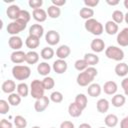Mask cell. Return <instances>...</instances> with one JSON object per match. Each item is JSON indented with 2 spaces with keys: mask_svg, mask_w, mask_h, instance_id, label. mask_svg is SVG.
Segmentation results:
<instances>
[{
  "mask_svg": "<svg viewBox=\"0 0 128 128\" xmlns=\"http://www.w3.org/2000/svg\"><path fill=\"white\" fill-rule=\"evenodd\" d=\"M1 89H2V91H3L4 93H6V94H12V93H14V91L17 89V86H16V83H15L14 80L8 79V80H5V81L2 83Z\"/></svg>",
  "mask_w": 128,
  "mask_h": 128,
  "instance_id": "16",
  "label": "cell"
},
{
  "mask_svg": "<svg viewBox=\"0 0 128 128\" xmlns=\"http://www.w3.org/2000/svg\"><path fill=\"white\" fill-rule=\"evenodd\" d=\"M50 128H55V127H50Z\"/></svg>",
  "mask_w": 128,
  "mask_h": 128,
  "instance_id": "57",
  "label": "cell"
},
{
  "mask_svg": "<svg viewBox=\"0 0 128 128\" xmlns=\"http://www.w3.org/2000/svg\"><path fill=\"white\" fill-rule=\"evenodd\" d=\"M50 101L54 103H61L63 101V94L60 91H53L50 94Z\"/></svg>",
  "mask_w": 128,
  "mask_h": 128,
  "instance_id": "41",
  "label": "cell"
},
{
  "mask_svg": "<svg viewBox=\"0 0 128 128\" xmlns=\"http://www.w3.org/2000/svg\"><path fill=\"white\" fill-rule=\"evenodd\" d=\"M45 41L50 46L57 45L59 43V41H60V34L56 30H49L45 34Z\"/></svg>",
  "mask_w": 128,
  "mask_h": 128,
  "instance_id": "7",
  "label": "cell"
},
{
  "mask_svg": "<svg viewBox=\"0 0 128 128\" xmlns=\"http://www.w3.org/2000/svg\"><path fill=\"white\" fill-rule=\"evenodd\" d=\"M114 71H115V73H116L117 76H119V77H125L128 74V64H126L124 62H120V63H118L115 66Z\"/></svg>",
  "mask_w": 128,
  "mask_h": 128,
  "instance_id": "22",
  "label": "cell"
},
{
  "mask_svg": "<svg viewBox=\"0 0 128 128\" xmlns=\"http://www.w3.org/2000/svg\"><path fill=\"white\" fill-rule=\"evenodd\" d=\"M21 96L18 94V93H12V94H9L8 95V102L10 105L12 106H18L20 103H21Z\"/></svg>",
  "mask_w": 128,
  "mask_h": 128,
  "instance_id": "36",
  "label": "cell"
},
{
  "mask_svg": "<svg viewBox=\"0 0 128 128\" xmlns=\"http://www.w3.org/2000/svg\"><path fill=\"white\" fill-rule=\"evenodd\" d=\"M82 111H83V110H82L81 108H79L75 102L70 103L69 106H68V113H69V115H70L71 117H73V118H77V117L81 116Z\"/></svg>",
  "mask_w": 128,
  "mask_h": 128,
  "instance_id": "27",
  "label": "cell"
},
{
  "mask_svg": "<svg viewBox=\"0 0 128 128\" xmlns=\"http://www.w3.org/2000/svg\"><path fill=\"white\" fill-rule=\"evenodd\" d=\"M10 60L14 64H21L23 62H26V53L22 50L13 51L10 55Z\"/></svg>",
  "mask_w": 128,
  "mask_h": 128,
  "instance_id": "10",
  "label": "cell"
},
{
  "mask_svg": "<svg viewBox=\"0 0 128 128\" xmlns=\"http://www.w3.org/2000/svg\"><path fill=\"white\" fill-rule=\"evenodd\" d=\"M59 128H75V126H74V123L73 122L66 120V121H63L60 124V127Z\"/></svg>",
  "mask_w": 128,
  "mask_h": 128,
  "instance_id": "48",
  "label": "cell"
},
{
  "mask_svg": "<svg viewBox=\"0 0 128 128\" xmlns=\"http://www.w3.org/2000/svg\"><path fill=\"white\" fill-rule=\"evenodd\" d=\"M52 69L55 73L57 74H63L67 71L68 69V64L65 60H62V59H57L56 61L53 62V65H52Z\"/></svg>",
  "mask_w": 128,
  "mask_h": 128,
  "instance_id": "9",
  "label": "cell"
},
{
  "mask_svg": "<svg viewBox=\"0 0 128 128\" xmlns=\"http://www.w3.org/2000/svg\"><path fill=\"white\" fill-rule=\"evenodd\" d=\"M66 4V0H52V5L57 6V7H62Z\"/></svg>",
  "mask_w": 128,
  "mask_h": 128,
  "instance_id": "49",
  "label": "cell"
},
{
  "mask_svg": "<svg viewBox=\"0 0 128 128\" xmlns=\"http://www.w3.org/2000/svg\"><path fill=\"white\" fill-rule=\"evenodd\" d=\"M8 45L11 49H13L14 51H18L22 48L23 46V40L20 36L16 35V36H11L8 39Z\"/></svg>",
  "mask_w": 128,
  "mask_h": 128,
  "instance_id": "11",
  "label": "cell"
},
{
  "mask_svg": "<svg viewBox=\"0 0 128 128\" xmlns=\"http://www.w3.org/2000/svg\"><path fill=\"white\" fill-rule=\"evenodd\" d=\"M20 7L16 4H12L10 6H8L7 10H6V14H7V17L9 19H11L12 21H15L18 19L19 17V14H20Z\"/></svg>",
  "mask_w": 128,
  "mask_h": 128,
  "instance_id": "13",
  "label": "cell"
},
{
  "mask_svg": "<svg viewBox=\"0 0 128 128\" xmlns=\"http://www.w3.org/2000/svg\"><path fill=\"white\" fill-rule=\"evenodd\" d=\"M90 48L95 54L96 53H100V52L104 51V49H106L105 48V42L101 38H95V39H93L91 41Z\"/></svg>",
  "mask_w": 128,
  "mask_h": 128,
  "instance_id": "12",
  "label": "cell"
},
{
  "mask_svg": "<svg viewBox=\"0 0 128 128\" xmlns=\"http://www.w3.org/2000/svg\"><path fill=\"white\" fill-rule=\"evenodd\" d=\"M94 80V78L92 76H90L86 71H83V72H80L78 75H77V78H76V82L79 86L81 87H86V86H89L92 81Z\"/></svg>",
  "mask_w": 128,
  "mask_h": 128,
  "instance_id": "6",
  "label": "cell"
},
{
  "mask_svg": "<svg viewBox=\"0 0 128 128\" xmlns=\"http://www.w3.org/2000/svg\"><path fill=\"white\" fill-rule=\"evenodd\" d=\"M44 34V27L41 24H32L29 28V35L37 38H41Z\"/></svg>",
  "mask_w": 128,
  "mask_h": 128,
  "instance_id": "17",
  "label": "cell"
},
{
  "mask_svg": "<svg viewBox=\"0 0 128 128\" xmlns=\"http://www.w3.org/2000/svg\"><path fill=\"white\" fill-rule=\"evenodd\" d=\"M18 19H20V20H22V21L28 23V22L30 21V19H31V14H30L27 10H21Z\"/></svg>",
  "mask_w": 128,
  "mask_h": 128,
  "instance_id": "43",
  "label": "cell"
},
{
  "mask_svg": "<svg viewBox=\"0 0 128 128\" xmlns=\"http://www.w3.org/2000/svg\"><path fill=\"white\" fill-rule=\"evenodd\" d=\"M47 11H45L44 9L40 8V9H36V10H33L32 12V17L35 21L41 23V22H44L46 21L47 19Z\"/></svg>",
  "mask_w": 128,
  "mask_h": 128,
  "instance_id": "19",
  "label": "cell"
},
{
  "mask_svg": "<svg viewBox=\"0 0 128 128\" xmlns=\"http://www.w3.org/2000/svg\"><path fill=\"white\" fill-rule=\"evenodd\" d=\"M16 90H17V93H18L21 97H23V98L27 97L28 94H29V92H30L29 87H28V85H27L25 82L19 83V84L17 85V89H16Z\"/></svg>",
  "mask_w": 128,
  "mask_h": 128,
  "instance_id": "34",
  "label": "cell"
},
{
  "mask_svg": "<svg viewBox=\"0 0 128 128\" xmlns=\"http://www.w3.org/2000/svg\"><path fill=\"white\" fill-rule=\"evenodd\" d=\"M126 102V98L123 94H115L113 95L112 99H111V103H112V106L116 107V108H120L122 107Z\"/></svg>",
  "mask_w": 128,
  "mask_h": 128,
  "instance_id": "26",
  "label": "cell"
},
{
  "mask_svg": "<svg viewBox=\"0 0 128 128\" xmlns=\"http://www.w3.org/2000/svg\"><path fill=\"white\" fill-rule=\"evenodd\" d=\"M79 16H80L82 19H85V20L91 19V18H93V16H94V10H93L92 8L83 7V8H81L80 11H79Z\"/></svg>",
  "mask_w": 128,
  "mask_h": 128,
  "instance_id": "33",
  "label": "cell"
},
{
  "mask_svg": "<svg viewBox=\"0 0 128 128\" xmlns=\"http://www.w3.org/2000/svg\"><path fill=\"white\" fill-rule=\"evenodd\" d=\"M55 52L51 47H44L40 52V57L44 60H50L53 58Z\"/></svg>",
  "mask_w": 128,
  "mask_h": 128,
  "instance_id": "35",
  "label": "cell"
},
{
  "mask_svg": "<svg viewBox=\"0 0 128 128\" xmlns=\"http://www.w3.org/2000/svg\"><path fill=\"white\" fill-rule=\"evenodd\" d=\"M106 3L110 6H116V5L119 4V1L118 0H112V1L111 0H106Z\"/></svg>",
  "mask_w": 128,
  "mask_h": 128,
  "instance_id": "51",
  "label": "cell"
},
{
  "mask_svg": "<svg viewBox=\"0 0 128 128\" xmlns=\"http://www.w3.org/2000/svg\"><path fill=\"white\" fill-rule=\"evenodd\" d=\"M121 86H122V88H123V90H124L125 95L128 96V77H125V78L122 80Z\"/></svg>",
  "mask_w": 128,
  "mask_h": 128,
  "instance_id": "47",
  "label": "cell"
},
{
  "mask_svg": "<svg viewBox=\"0 0 128 128\" xmlns=\"http://www.w3.org/2000/svg\"><path fill=\"white\" fill-rule=\"evenodd\" d=\"M74 67H75V69H76L77 71L83 72V71H85L89 66H88V64L86 63V61H85L84 59H78V60L75 61Z\"/></svg>",
  "mask_w": 128,
  "mask_h": 128,
  "instance_id": "39",
  "label": "cell"
},
{
  "mask_svg": "<svg viewBox=\"0 0 128 128\" xmlns=\"http://www.w3.org/2000/svg\"><path fill=\"white\" fill-rule=\"evenodd\" d=\"M84 28L86 31L90 32L92 35H95V36H100L104 31L103 24L94 18L86 20L85 24H84Z\"/></svg>",
  "mask_w": 128,
  "mask_h": 128,
  "instance_id": "1",
  "label": "cell"
},
{
  "mask_svg": "<svg viewBox=\"0 0 128 128\" xmlns=\"http://www.w3.org/2000/svg\"><path fill=\"white\" fill-rule=\"evenodd\" d=\"M32 128H41V127H39V126H33Z\"/></svg>",
  "mask_w": 128,
  "mask_h": 128,
  "instance_id": "55",
  "label": "cell"
},
{
  "mask_svg": "<svg viewBox=\"0 0 128 128\" xmlns=\"http://www.w3.org/2000/svg\"><path fill=\"white\" fill-rule=\"evenodd\" d=\"M117 43L121 47L128 46V27L123 28L118 34H117Z\"/></svg>",
  "mask_w": 128,
  "mask_h": 128,
  "instance_id": "15",
  "label": "cell"
},
{
  "mask_svg": "<svg viewBox=\"0 0 128 128\" xmlns=\"http://www.w3.org/2000/svg\"><path fill=\"white\" fill-rule=\"evenodd\" d=\"M99 4V0H84L85 7L88 8H94Z\"/></svg>",
  "mask_w": 128,
  "mask_h": 128,
  "instance_id": "45",
  "label": "cell"
},
{
  "mask_svg": "<svg viewBox=\"0 0 128 128\" xmlns=\"http://www.w3.org/2000/svg\"><path fill=\"white\" fill-rule=\"evenodd\" d=\"M14 125L16 126V128H26L27 120L25 117L21 115H17L14 117Z\"/></svg>",
  "mask_w": 128,
  "mask_h": 128,
  "instance_id": "38",
  "label": "cell"
},
{
  "mask_svg": "<svg viewBox=\"0 0 128 128\" xmlns=\"http://www.w3.org/2000/svg\"><path fill=\"white\" fill-rule=\"evenodd\" d=\"M109 107H110V103L107 99L105 98H101L97 101L96 103V109L98 112L100 113H106L108 110H109Z\"/></svg>",
  "mask_w": 128,
  "mask_h": 128,
  "instance_id": "23",
  "label": "cell"
},
{
  "mask_svg": "<svg viewBox=\"0 0 128 128\" xmlns=\"http://www.w3.org/2000/svg\"><path fill=\"white\" fill-rule=\"evenodd\" d=\"M102 90L104 91L105 94L107 95H115L117 90H118V86H117V83L115 81H106L102 87Z\"/></svg>",
  "mask_w": 128,
  "mask_h": 128,
  "instance_id": "14",
  "label": "cell"
},
{
  "mask_svg": "<svg viewBox=\"0 0 128 128\" xmlns=\"http://www.w3.org/2000/svg\"><path fill=\"white\" fill-rule=\"evenodd\" d=\"M102 92V87L98 83H91L87 88V93L91 97H98Z\"/></svg>",
  "mask_w": 128,
  "mask_h": 128,
  "instance_id": "21",
  "label": "cell"
},
{
  "mask_svg": "<svg viewBox=\"0 0 128 128\" xmlns=\"http://www.w3.org/2000/svg\"><path fill=\"white\" fill-rule=\"evenodd\" d=\"M47 15H48V17H50L52 19H57L61 15V9L57 6L50 5L47 8Z\"/></svg>",
  "mask_w": 128,
  "mask_h": 128,
  "instance_id": "32",
  "label": "cell"
},
{
  "mask_svg": "<svg viewBox=\"0 0 128 128\" xmlns=\"http://www.w3.org/2000/svg\"><path fill=\"white\" fill-rule=\"evenodd\" d=\"M26 26H27L26 22H24L20 19H17L15 21L10 22L6 27V30H7L8 34H10L11 36H16L20 32H22L26 28Z\"/></svg>",
  "mask_w": 128,
  "mask_h": 128,
  "instance_id": "5",
  "label": "cell"
},
{
  "mask_svg": "<svg viewBox=\"0 0 128 128\" xmlns=\"http://www.w3.org/2000/svg\"><path fill=\"white\" fill-rule=\"evenodd\" d=\"M25 45H26L29 49L34 50V49H36V48L39 47V45H40V39L37 38V37L28 35V37H27L26 40H25Z\"/></svg>",
  "mask_w": 128,
  "mask_h": 128,
  "instance_id": "24",
  "label": "cell"
},
{
  "mask_svg": "<svg viewBox=\"0 0 128 128\" xmlns=\"http://www.w3.org/2000/svg\"><path fill=\"white\" fill-rule=\"evenodd\" d=\"M31 75V69L27 65H15L12 68V76L18 81L26 80Z\"/></svg>",
  "mask_w": 128,
  "mask_h": 128,
  "instance_id": "2",
  "label": "cell"
},
{
  "mask_svg": "<svg viewBox=\"0 0 128 128\" xmlns=\"http://www.w3.org/2000/svg\"><path fill=\"white\" fill-rule=\"evenodd\" d=\"M39 54L34 51V50H31L29 52L26 53V63L29 64V65H33V64H36L38 61H39Z\"/></svg>",
  "mask_w": 128,
  "mask_h": 128,
  "instance_id": "30",
  "label": "cell"
},
{
  "mask_svg": "<svg viewBox=\"0 0 128 128\" xmlns=\"http://www.w3.org/2000/svg\"><path fill=\"white\" fill-rule=\"evenodd\" d=\"M99 128H106V127H99Z\"/></svg>",
  "mask_w": 128,
  "mask_h": 128,
  "instance_id": "56",
  "label": "cell"
},
{
  "mask_svg": "<svg viewBox=\"0 0 128 128\" xmlns=\"http://www.w3.org/2000/svg\"><path fill=\"white\" fill-rule=\"evenodd\" d=\"M50 104V98L47 96L42 97L41 99H38L34 103V109L36 112H43L45 111Z\"/></svg>",
  "mask_w": 128,
  "mask_h": 128,
  "instance_id": "8",
  "label": "cell"
},
{
  "mask_svg": "<svg viewBox=\"0 0 128 128\" xmlns=\"http://www.w3.org/2000/svg\"><path fill=\"white\" fill-rule=\"evenodd\" d=\"M0 128H13V124L7 119H2L0 121Z\"/></svg>",
  "mask_w": 128,
  "mask_h": 128,
  "instance_id": "46",
  "label": "cell"
},
{
  "mask_svg": "<svg viewBox=\"0 0 128 128\" xmlns=\"http://www.w3.org/2000/svg\"><path fill=\"white\" fill-rule=\"evenodd\" d=\"M42 83H43V86H44V89L45 90H51L55 86V81L50 76L44 77V79L42 80Z\"/></svg>",
  "mask_w": 128,
  "mask_h": 128,
  "instance_id": "40",
  "label": "cell"
},
{
  "mask_svg": "<svg viewBox=\"0 0 128 128\" xmlns=\"http://www.w3.org/2000/svg\"><path fill=\"white\" fill-rule=\"evenodd\" d=\"M124 13L121 10H114L112 13V21L116 24H121L124 21Z\"/></svg>",
  "mask_w": 128,
  "mask_h": 128,
  "instance_id": "37",
  "label": "cell"
},
{
  "mask_svg": "<svg viewBox=\"0 0 128 128\" xmlns=\"http://www.w3.org/2000/svg\"><path fill=\"white\" fill-rule=\"evenodd\" d=\"M88 66H95L99 62V56H97L95 53H86L83 58Z\"/></svg>",
  "mask_w": 128,
  "mask_h": 128,
  "instance_id": "31",
  "label": "cell"
},
{
  "mask_svg": "<svg viewBox=\"0 0 128 128\" xmlns=\"http://www.w3.org/2000/svg\"><path fill=\"white\" fill-rule=\"evenodd\" d=\"M118 122H119V119H118L117 115H115V114H108V115H106V117L104 119L105 125L107 127H109V128L116 127Z\"/></svg>",
  "mask_w": 128,
  "mask_h": 128,
  "instance_id": "29",
  "label": "cell"
},
{
  "mask_svg": "<svg viewBox=\"0 0 128 128\" xmlns=\"http://www.w3.org/2000/svg\"><path fill=\"white\" fill-rule=\"evenodd\" d=\"M105 56L108 59L114 60V61H121L124 59V51L117 47V46H113L110 45L105 49Z\"/></svg>",
  "mask_w": 128,
  "mask_h": 128,
  "instance_id": "4",
  "label": "cell"
},
{
  "mask_svg": "<svg viewBox=\"0 0 128 128\" xmlns=\"http://www.w3.org/2000/svg\"><path fill=\"white\" fill-rule=\"evenodd\" d=\"M71 53V49L68 45H61L57 48L56 50V56L58 57V59H62V60H65Z\"/></svg>",
  "mask_w": 128,
  "mask_h": 128,
  "instance_id": "18",
  "label": "cell"
},
{
  "mask_svg": "<svg viewBox=\"0 0 128 128\" xmlns=\"http://www.w3.org/2000/svg\"><path fill=\"white\" fill-rule=\"evenodd\" d=\"M124 21H125V23H126V24H128V12L124 15Z\"/></svg>",
  "mask_w": 128,
  "mask_h": 128,
  "instance_id": "53",
  "label": "cell"
},
{
  "mask_svg": "<svg viewBox=\"0 0 128 128\" xmlns=\"http://www.w3.org/2000/svg\"><path fill=\"white\" fill-rule=\"evenodd\" d=\"M104 30L105 32L108 34V35H115L118 33V30H119V27H118V24H116L114 21L112 20H109L105 23L104 25Z\"/></svg>",
  "mask_w": 128,
  "mask_h": 128,
  "instance_id": "20",
  "label": "cell"
},
{
  "mask_svg": "<svg viewBox=\"0 0 128 128\" xmlns=\"http://www.w3.org/2000/svg\"><path fill=\"white\" fill-rule=\"evenodd\" d=\"M44 86L42 83V80H32L31 84H30V94L32 96V98H34L35 100L41 99L42 97H44Z\"/></svg>",
  "mask_w": 128,
  "mask_h": 128,
  "instance_id": "3",
  "label": "cell"
},
{
  "mask_svg": "<svg viewBox=\"0 0 128 128\" xmlns=\"http://www.w3.org/2000/svg\"><path fill=\"white\" fill-rule=\"evenodd\" d=\"M78 128H92V127H91V125L88 124V123H81Z\"/></svg>",
  "mask_w": 128,
  "mask_h": 128,
  "instance_id": "52",
  "label": "cell"
},
{
  "mask_svg": "<svg viewBox=\"0 0 128 128\" xmlns=\"http://www.w3.org/2000/svg\"><path fill=\"white\" fill-rule=\"evenodd\" d=\"M28 5H29L30 8H32L33 10L40 9L41 6L43 5V1H42V0H29V1H28Z\"/></svg>",
  "mask_w": 128,
  "mask_h": 128,
  "instance_id": "44",
  "label": "cell"
},
{
  "mask_svg": "<svg viewBox=\"0 0 128 128\" xmlns=\"http://www.w3.org/2000/svg\"><path fill=\"white\" fill-rule=\"evenodd\" d=\"M9 110H10V104H9V102L6 101V100H4V99H1L0 100V113L3 114V115H5V114H7L9 112Z\"/></svg>",
  "mask_w": 128,
  "mask_h": 128,
  "instance_id": "42",
  "label": "cell"
},
{
  "mask_svg": "<svg viewBox=\"0 0 128 128\" xmlns=\"http://www.w3.org/2000/svg\"><path fill=\"white\" fill-rule=\"evenodd\" d=\"M123 4H124V7H125V8L128 10V0H124Z\"/></svg>",
  "mask_w": 128,
  "mask_h": 128,
  "instance_id": "54",
  "label": "cell"
},
{
  "mask_svg": "<svg viewBox=\"0 0 128 128\" xmlns=\"http://www.w3.org/2000/svg\"><path fill=\"white\" fill-rule=\"evenodd\" d=\"M37 72H38L40 75L46 77V76H48L49 73L51 72V66H50L47 62H40V63L37 65Z\"/></svg>",
  "mask_w": 128,
  "mask_h": 128,
  "instance_id": "28",
  "label": "cell"
},
{
  "mask_svg": "<svg viewBox=\"0 0 128 128\" xmlns=\"http://www.w3.org/2000/svg\"><path fill=\"white\" fill-rule=\"evenodd\" d=\"M74 102L77 104V106L79 108H81L82 110H84L86 107H87V104H88V99H87V96L83 93H79L76 95L75 97V100Z\"/></svg>",
  "mask_w": 128,
  "mask_h": 128,
  "instance_id": "25",
  "label": "cell"
},
{
  "mask_svg": "<svg viewBox=\"0 0 128 128\" xmlns=\"http://www.w3.org/2000/svg\"><path fill=\"white\" fill-rule=\"evenodd\" d=\"M120 128H128V115L125 116L120 122Z\"/></svg>",
  "mask_w": 128,
  "mask_h": 128,
  "instance_id": "50",
  "label": "cell"
}]
</instances>
